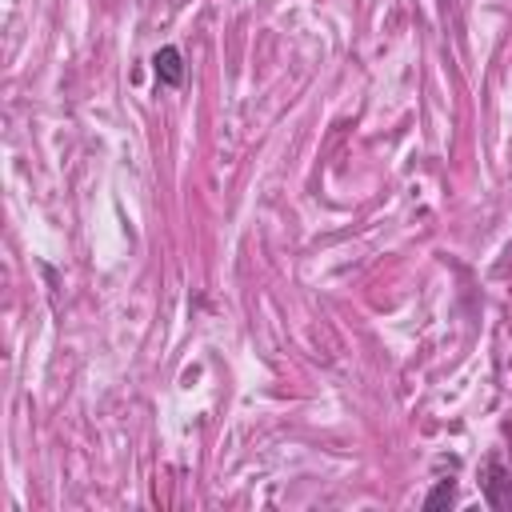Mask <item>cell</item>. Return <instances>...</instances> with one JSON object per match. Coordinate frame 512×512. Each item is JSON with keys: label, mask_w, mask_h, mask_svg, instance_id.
<instances>
[{"label": "cell", "mask_w": 512, "mask_h": 512, "mask_svg": "<svg viewBox=\"0 0 512 512\" xmlns=\"http://www.w3.org/2000/svg\"><path fill=\"white\" fill-rule=\"evenodd\" d=\"M484 496H488L492 508H508L512 504V476H508V468L500 460H488V468H484Z\"/></svg>", "instance_id": "6da1fadb"}, {"label": "cell", "mask_w": 512, "mask_h": 512, "mask_svg": "<svg viewBox=\"0 0 512 512\" xmlns=\"http://www.w3.org/2000/svg\"><path fill=\"white\" fill-rule=\"evenodd\" d=\"M152 68H156V80L160 84H168V88H176L180 80H184V56H180V48H160L156 56H152Z\"/></svg>", "instance_id": "7a4b0ae2"}, {"label": "cell", "mask_w": 512, "mask_h": 512, "mask_svg": "<svg viewBox=\"0 0 512 512\" xmlns=\"http://www.w3.org/2000/svg\"><path fill=\"white\" fill-rule=\"evenodd\" d=\"M456 500V484L452 480H440L428 496H424V508H444V504H452Z\"/></svg>", "instance_id": "3957f363"}]
</instances>
